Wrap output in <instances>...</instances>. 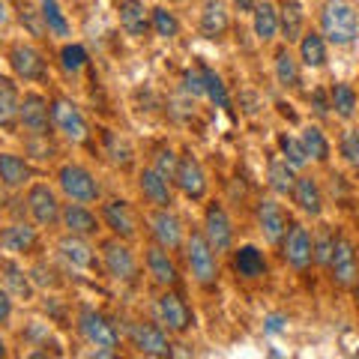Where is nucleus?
I'll list each match as a JSON object with an SVG mask.
<instances>
[{"label": "nucleus", "instance_id": "393cba45", "mask_svg": "<svg viewBox=\"0 0 359 359\" xmlns=\"http://www.w3.org/2000/svg\"><path fill=\"white\" fill-rule=\"evenodd\" d=\"M233 273H237L240 278H249V282L266 276V257H264V252L257 249V245H240V249L233 252Z\"/></svg>", "mask_w": 359, "mask_h": 359}, {"label": "nucleus", "instance_id": "dca6fc26", "mask_svg": "<svg viewBox=\"0 0 359 359\" xmlns=\"http://www.w3.org/2000/svg\"><path fill=\"white\" fill-rule=\"evenodd\" d=\"M150 224H153V237L162 249L174 252L183 245V224L171 212V207H156V212L150 216Z\"/></svg>", "mask_w": 359, "mask_h": 359}, {"label": "nucleus", "instance_id": "ea45409f", "mask_svg": "<svg viewBox=\"0 0 359 359\" xmlns=\"http://www.w3.org/2000/svg\"><path fill=\"white\" fill-rule=\"evenodd\" d=\"M330 102H332V108H335V114L344 117V120H351V117L356 114V93H353L351 84H335Z\"/></svg>", "mask_w": 359, "mask_h": 359}, {"label": "nucleus", "instance_id": "37998d69", "mask_svg": "<svg viewBox=\"0 0 359 359\" xmlns=\"http://www.w3.org/2000/svg\"><path fill=\"white\" fill-rule=\"evenodd\" d=\"M87 48H84V45H78V42H72V45H63V48H60V66H63V69L66 72H81L84 69V66H87Z\"/></svg>", "mask_w": 359, "mask_h": 359}, {"label": "nucleus", "instance_id": "ddd939ff", "mask_svg": "<svg viewBox=\"0 0 359 359\" xmlns=\"http://www.w3.org/2000/svg\"><path fill=\"white\" fill-rule=\"evenodd\" d=\"M48 120H51V108L45 102V96L25 93V99H21V114H18L21 126H25L30 135L42 138V135H48Z\"/></svg>", "mask_w": 359, "mask_h": 359}, {"label": "nucleus", "instance_id": "f257e3e1", "mask_svg": "<svg viewBox=\"0 0 359 359\" xmlns=\"http://www.w3.org/2000/svg\"><path fill=\"white\" fill-rule=\"evenodd\" d=\"M320 27L323 36H327L332 45H351L359 33V21L356 13L347 0H327L320 13Z\"/></svg>", "mask_w": 359, "mask_h": 359}, {"label": "nucleus", "instance_id": "f704fd0d", "mask_svg": "<svg viewBox=\"0 0 359 359\" xmlns=\"http://www.w3.org/2000/svg\"><path fill=\"white\" fill-rule=\"evenodd\" d=\"M282 30L278 27V13L273 9V4H257L255 6V33L261 42L276 39V33Z\"/></svg>", "mask_w": 359, "mask_h": 359}, {"label": "nucleus", "instance_id": "3c124183", "mask_svg": "<svg viewBox=\"0 0 359 359\" xmlns=\"http://www.w3.org/2000/svg\"><path fill=\"white\" fill-rule=\"evenodd\" d=\"M9 318H13V299H9V294L0 287V323H6Z\"/></svg>", "mask_w": 359, "mask_h": 359}, {"label": "nucleus", "instance_id": "603ef678", "mask_svg": "<svg viewBox=\"0 0 359 359\" xmlns=\"http://www.w3.org/2000/svg\"><path fill=\"white\" fill-rule=\"evenodd\" d=\"M285 323H287V320H285V314H269V318H266V332H273V335H276V332H282V330H285Z\"/></svg>", "mask_w": 359, "mask_h": 359}, {"label": "nucleus", "instance_id": "20e7f679", "mask_svg": "<svg viewBox=\"0 0 359 359\" xmlns=\"http://www.w3.org/2000/svg\"><path fill=\"white\" fill-rule=\"evenodd\" d=\"M78 332H81L84 341L93 344L96 351L114 353V347L120 344L117 330L111 327V323H108L99 311H93V309H81V314H78Z\"/></svg>", "mask_w": 359, "mask_h": 359}, {"label": "nucleus", "instance_id": "4be33fe9", "mask_svg": "<svg viewBox=\"0 0 359 359\" xmlns=\"http://www.w3.org/2000/svg\"><path fill=\"white\" fill-rule=\"evenodd\" d=\"M60 222H63V228L75 233V237H93V233L99 231V219L90 212L84 204H66L63 212H60Z\"/></svg>", "mask_w": 359, "mask_h": 359}, {"label": "nucleus", "instance_id": "f8f14e48", "mask_svg": "<svg viewBox=\"0 0 359 359\" xmlns=\"http://www.w3.org/2000/svg\"><path fill=\"white\" fill-rule=\"evenodd\" d=\"M9 66H13V72L18 78H25V81H45V78H48L42 54L36 48H30V45H13V48H9Z\"/></svg>", "mask_w": 359, "mask_h": 359}, {"label": "nucleus", "instance_id": "9d476101", "mask_svg": "<svg viewBox=\"0 0 359 359\" xmlns=\"http://www.w3.org/2000/svg\"><path fill=\"white\" fill-rule=\"evenodd\" d=\"M282 255L294 269H306L311 264V233L302 224L290 222L282 240Z\"/></svg>", "mask_w": 359, "mask_h": 359}, {"label": "nucleus", "instance_id": "5fc2aeb1", "mask_svg": "<svg viewBox=\"0 0 359 359\" xmlns=\"http://www.w3.org/2000/svg\"><path fill=\"white\" fill-rule=\"evenodd\" d=\"M9 21V9H6V0H0V25Z\"/></svg>", "mask_w": 359, "mask_h": 359}, {"label": "nucleus", "instance_id": "f03ea898", "mask_svg": "<svg viewBox=\"0 0 359 359\" xmlns=\"http://www.w3.org/2000/svg\"><path fill=\"white\" fill-rule=\"evenodd\" d=\"M186 261H189V269H192L195 282L204 285V287H212L219 282V261H216V249L210 245L207 233L201 231H192L186 237Z\"/></svg>", "mask_w": 359, "mask_h": 359}, {"label": "nucleus", "instance_id": "864d4df0", "mask_svg": "<svg viewBox=\"0 0 359 359\" xmlns=\"http://www.w3.org/2000/svg\"><path fill=\"white\" fill-rule=\"evenodd\" d=\"M233 4L240 6V13H252V9L257 6V0H233Z\"/></svg>", "mask_w": 359, "mask_h": 359}, {"label": "nucleus", "instance_id": "6ab92c4d", "mask_svg": "<svg viewBox=\"0 0 359 359\" xmlns=\"http://www.w3.org/2000/svg\"><path fill=\"white\" fill-rule=\"evenodd\" d=\"M21 96H18V87L13 78L0 75V132H15L21 123Z\"/></svg>", "mask_w": 359, "mask_h": 359}, {"label": "nucleus", "instance_id": "7c9ffc66", "mask_svg": "<svg viewBox=\"0 0 359 359\" xmlns=\"http://www.w3.org/2000/svg\"><path fill=\"white\" fill-rule=\"evenodd\" d=\"M57 252L69 261L72 266H78V269H90L96 264V257H93V249L84 243V237H75V233H69V237H63L60 243H57Z\"/></svg>", "mask_w": 359, "mask_h": 359}, {"label": "nucleus", "instance_id": "b1692460", "mask_svg": "<svg viewBox=\"0 0 359 359\" xmlns=\"http://www.w3.org/2000/svg\"><path fill=\"white\" fill-rule=\"evenodd\" d=\"M171 180H165L156 168H144L141 177H138V186H141V195L150 201L153 207H171Z\"/></svg>", "mask_w": 359, "mask_h": 359}, {"label": "nucleus", "instance_id": "1a4fd4ad", "mask_svg": "<svg viewBox=\"0 0 359 359\" xmlns=\"http://www.w3.org/2000/svg\"><path fill=\"white\" fill-rule=\"evenodd\" d=\"M132 347L144 356H171V341L156 323H132L129 327Z\"/></svg>", "mask_w": 359, "mask_h": 359}, {"label": "nucleus", "instance_id": "c9c22d12", "mask_svg": "<svg viewBox=\"0 0 359 359\" xmlns=\"http://www.w3.org/2000/svg\"><path fill=\"white\" fill-rule=\"evenodd\" d=\"M201 72H204V90H207V99L216 108L222 111H231V99H228V90H224V81L216 69H210L207 63H201Z\"/></svg>", "mask_w": 359, "mask_h": 359}, {"label": "nucleus", "instance_id": "4c0bfd02", "mask_svg": "<svg viewBox=\"0 0 359 359\" xmlns=\"http://www.w3.org/2000/svg\"><path fill=\"white\" fill-rule=\"evenodd\" d=\"M102 144H105V153H108V159L120 165V168H126L132 162V147L126 141L120 138L117 132H111V129H102Z\"/></svg>", "mask_w": 359, "mask_h": 359}, {"label": "nucleus", "instance_id": "e433bc0d", "mask_svg": "<svg viewBox=\"0 0 359 359\" xmlns=\"http://www.w3.org/2000/svg\"><path fill=\"white\" fill-rule=\"evenodd\" d=\"M276 78H278V84L287 87V90L299 87V63L287 48H282L276 54Z\"/></svg>", "mask_w": 359, "mask_h": 359}, {"label": "nucleus", "instance_id": "c85d7f7f", "mask_svg": "<svg viewBox=\"0 0 359 359\" xmlns=\"http://www.w3.org/2000/svg\"><path fill=\"white\" fill-rule=\"evenodd\" d=\"M299 60L309 66V69H320L327 63V36L323 33H302L299 36Z\"/></svg>", "mask_w": 359, "mask_h": 359}, {"label": "nucleus", "instance_id": "8fccbe9b", "mask_svg": "<svg viewBox=\"0 0 359 359\" xmlns=\"http://www.w3.org/2000/svg\"><path fill=\"white\" fill-rule=\"evenodd\" d=\"M311 105H314V114H318V117H327L330 108H332V102H327V93H323L320 87L311 93Z\"/></svg>", "mask_w": 359, "mask_h": 359}, {"label": "nucleus", "instance_id": "6e6552de", "mask_svg": "<svg viewBox=\"0 0 359 359\" xmlns=\"http://www.w3.org/2000/svg\"><path fill=\"white\" fill-rule=\"evenodd\" d=\"M174 183L180 186V192H183L189 201H201L207 195V174H204V168H201V162L192 153L180 156V168H177Z\"/></svg>", "mask_w": 359, "mask_h": 359}, {"label": "nucleus", "instance_id": "09e8293b", "mask_svg": "<svg viewBox=\"0 0 359 359\" xmlns=\"http://www.w3.org/2000/svg\"><path fill=\"white\" fill-rule=\"evenodd\" d=\"M42 18V13H30V9H25V13H21V25H25L33 36H42V33H48L45 30V21H39Z\"/></svg>", "mask_w": 359, "mask_h": 359}, {"label": "nucleus", "instance_id": "2f4dec72", "mask_svg": "<svg viewBox=\"0 0 359 359\" xmlns=\"http://www.w3.org/2000/svg\"><path fill=\"white\" fill-rule=\"evenodd\" d=\"M39 13H42V21H45V30H48V36H72V25L69 18L63 15V9L57 0H39Z\"/></svg>", "mask_w": 359, "mask_h": 359}, {"label": "nucleus", "instance_id": "f3484780", "mask_svg": "<svg viewBox=\"0 0 359 359\" xmlns=\"http://www.w3.org/2000/svg\"><path fill=\"white\" fill-rule=\"evenodd\" d=\"M117 15H120V27L135 39H141L153 27V15L141 0H117Z\"/></svg>", "mask_w": 359, "mask_h": 359}, {"label": "nucleus", "instance_id": "aec40b11", "mask_svg": "<svg viewBox=\"0 0 359 359\" xmlns=\"http://www.w3.org/2000/svg\"><path fill=\"white\" fill-rule=\"evenodd\" d=\"M39 243V233L36 228H30V224H9V228L0 231V249L9 252V255H25V252H33Z\"/></svg>", "mask_w": 359, "mask_h": 359}, {"label": "nucleus", "instance_id": "5701e85b", "mask_svg": "<svg viewBox=\"0 0 359 359\" xmlns=\"http://www.w3.org/2000/svg\"><path fill=\"white\" fill-rule=\"evenodd\" d=\"M102 219H105L108 228L114 231V237H123V240L135 237V212L126 201H117V198L108 201L102 207Z\"/></svg>", "mask_w": 359, "mask_h": 359}, {"label": "nucleus", "instance_id": "473e14b6", "mask_svg": "<svg viewBox=\"0 0 359 359\" xmlns=\"http://www.w3.org/2000/svg\"><path fill=\"white\" fill-rule=\"evenodd\" d=\"M266 177H269V186H273L278 195H290V192H294L297 174H294V165H290L287 159H278V156H273L269 165H266Z\"/></svg>", "mask_w": 359, "mask_h": 359}, {"label": "nucleus", "instance_id": "a211bd4d", "mask_svg": "<svg viewBox=\"0 0 359 359\" xmlns=\"http://www.w3.org/2000/svg\"><path fill=\"white\" fill-rule=\"evenodd\" d=\"M156 309H159V320L168 332H186L192 327V311L177 294H162Z\"/></svg>", "mask_w": 359, "mask_h": 359}, {"label": "nucleus", "instance_id": "a878e982", "mask_svg": "<svg viewBox=\"0 0 359 359\" xmlns=\"http://www.w3.org/2000/svg\"><path fill=\"white\" fill-rule=\"evenodd\" d=\"M290 198H294V204L306 212V216H320L323 198H320V186H318V180L314 177H297Z\"/></svg>", "mask_w": 359, "mask_h": 359}, {"label": "nucleus", "instance_id": "c03bdc74", "mask_svg": "<svg viewBox=\"0 0 359 359\" xmlns=\"http://www.w3.org/2000/svg\"><path fill=\"white\" fill-rule=\"evenodd\" d=\"M278 150H282L285 159L294 165V168H302L309 162V153L302 147V138H290V135H278Z\"/></svg>", "mask_w": 359, "mask_h": 359}, {"label": "nucleus", "instance_id": "2eb2a0df", "mask_svg": "<svg viewBox=\"0 0 359 359\" xmlns=\"http://www.w3.org/2000/svg\"><path fill=\"white\" fill-rule=\"evenodd\" d=\"M204 233L210 245L216 252H228L231 243H233V224L228 219V212H224V207L219 204H210L207 212H204Z\"/></svg>", "mask_w": 359, "mask_h": 359}, {"label": "nucleus", "instance_id": "49530a36", "mask_svg": "<svg viewBox=\"0 0 359 359\" xmlns=\"http://www.w3.org/2000/svg\"><path fill=\"white\" fill-rule=\"evenodd\" d=\"M156 171H159L165 180H174L177 177V168H180V156L174 153V150H168V147H162L159 153H156Z\"/></svg>", "mask_w": 359, "mask_h": 359}, {"label": "nucleus", "instance_id": "bb28decb", "mask_svg": "<svg viewBox=\"0 0 359 359\" xmlns=\"http://www.w3.org/2000/svg\"><path fill=\"white\" fill-rule=\"evenodd\" d=\"M33 177V168L15 153H0V186L18 189Z\"/></svg>", "mask_w": 359, "mask_h": 359}, {"label": "nucleus", "instance_id": "79ce46f5", "mask_svg": "<svg viewBox=\"0 0 359 359\" xmlns=\"http://www.w3.org/2000/svg\"><path fill=\"white\" fill-rule=\"evenodd\" d=\"M153 30H156V36H162V39H174L177 33H180V21L174 13H168L165 6H156L153 9Z\"/></svg>", "mask_w": 359, "mask_h": 359}, {"label": "nucleus", "instance_id": "6e6d98bb", "mask_svg": "<svg viewBox=\"0 0 359 359\" xmlns=\"http://www.w3.org/2000/svg\"><path fill=\"white\" fill-rule=\"evenodd\" d=\"M0 356H6V341L0 339Z\"/></svg>", "mask_w": 359, "mask_h": 359}, {"label": "nucleus", "instance_id": "9b49d317", "mask_svg": "<svg viewBox=\"0 0 359 359\" xmlns=\"http://www.w3.org/2000/svg\"><path fill=\"white\" fill-rule=\"evenodd\" d=\"M257 228H261L264 240L273 243V245H278V243L285 240L287 216H285V210H282V204H278V201H273V198L257 201Z\"/></svg>", "mask_w": 359, "mask_h": 359}, {"label": "nucleus", "instance_id": "72a5a7b5", "mask_svg": "<svg viewBox=\"0 0 359 359\" xmlns=\"http://www.w3.org/2000/svg\"><path fill=\"white\" fill-rule=\"evenodd\" d=\"M0 276H4V285L13 290L15 297H25V299H30L33 297V285H30V278H27V273L21 269L15 261H0Z\"/></svg>", "mask_w": 359, "mask_h": 359}, {"label": "nucleus", "instance_id": "cd10ccee", "mask_svg": "<svg viewBox=\"0 0 359 359\" xmlns=\"http://www.w3.org/2000/svg\"><path fill=\"white\" fill-rule=\"evenodd\" d=\"M231 27V18L224 13V4L222 0H207L204 13H201V33L207 39H222Z\"/></svg>", "mask_w": 359, "mask_h": 359}, {"label": "nucleus", "instance_id": "a19ab883", "mask_svg": "<svg viewBox=\"0 0 359 359\" xmlns=\"http://www.w3.org/2000/svg\"><path fill=\"white\" fill-rule=\"evenodd\" d=\"M332 249H335V233H332L330 224H323L320 233L311 240V261H314V264H320V266H330Z\"/></svg>", "mask_w": 359, "mask_h": 359}, {"label": "nucleus", "instance_id": "a18cd8bd", "mask_svg": "<svg viewBox=\"0 0 359 359\" xmlns=\"http://www.w3.org/2000/svg\"><path fill=\"white\" fill-rule=\"evenodd\" d=\"M339 150H341V156H344L347 165L359 168V132H356V129H344V132H341Z\"/></svg>", "mask_w": 359, "mask_h": 359}, {"label": "nucleus", "instance_id": "412c9836", "mask_svg": "<svg viewBox=\"0 0 359 359\" xmlns=\"http://www.w3.org/2000/svg\"><path fill=\"white\" fill-rule=\"evenodd\" d=\"M147 273L153 276L156 285H165L171 287L180 282V273H177V264L171 261V255H168V249H162L159 243L150 245L147 249Z\"/></svg>", "mask_w": 359, "mask_h": 359}, {"label": "nucleus", "instance_id": "c756f323", "mask_svg": "<svg viewBox=\"0 0 359 359\" xmlns=\"http://www.w3.org/2000/svg\"><path fill=\"white\" fill-rule=\"evenodd\" d=\"M302 25H306V13H302L299 0H282L278 9V27H282L287 42H297L302 36Z\"/></svg>", "mask_w": 359, "mask_h": 359}, {"label": "nucleus", "instance_id": "423d86ee", "mask_svg": "<svg viewBox=\"0 0 359 359\" xmlns=\"http://www.w3.org/2000/svg\"><path fill=\"white\" fill-rule=\"evenodd\" d=\"M330 273H332V282L341 285V287H351L359 276V261H356V249L347 237H335V249L330 257Z\"/></svg>", "mask_w": 359, "mask_h": 359}, {"label": "nucleus", "instance_id": "58836bf2", "mask_svg": "<svg viewBox=\"0 0 359 359\" xmlns=\"http://www.w3.org/2000/svg\"><path fill=\"white\" fill-rule=\"evenodd\" d=\"M302 147H306V153L311 156V159H318V162L330 159V141L323 138V132L318 126H306V129H302Z\"/></svg>", "mask_w": 359, "mask_h": 359}, {"label": "nucleus", "instance_id": "de8ad7c7", "mask_svg": "<svg viewBox=\"0 0 359 359\" xmlns=\"http://www.w3.org/2000/svg\"><path fill=\"white\" fill-rule=\"evenodd\" d=\"M183 87H186V93H192V96H207V90H204V72H201V66H195V69H189L183 75Z\"/></svg>", "mask_w": 359, "mask_h": 359}, {"label": "nucleus", "instance_id": "0eeeda50", "mask_svg": "<svg viewBox=\"0 0 359 359\" xmlns=\"http://www.w3.org/2000/svg\"><path fill=\"white\" fill-rule=\"evenodd\" d=\"M27 210H30V216L36 219L39 228H54V224L60 222V204H57V195L51 192L45 183H36V186H30V192H27Z\"/></svg>", "mask_w": 359, "mask_h": 359}, {"label": "nucleus", "instance_id": "7ed1b4c3", "mask_svg": "<svg viewBox=\"0 0 359 359\" xmlns=\"http://www.w3.org/2000/svg\"><path fill=\"white\" fill-rule=\"evenodd\" d=\"M57 183L63 189V195L69 201H78V204H93L99 198V183L96 177L87 171L84 165H60L57 171Z\"/></svg>", "mask_w": 359, "mask_h": 359}, {"label": "nucleus", "instance_id": "4468645a", "mask_svg": "<svg viewBox=\"0 0 359 359\" xmlns=\"http://www.w3.org/2000/svg\"><path fill=\"white\" fill-rule=\"evenodd\" d=\"M102 261H105V269L111 278H120V282H129L135 278V255L129 252V245H123L120 237L102 243Z\"/></svg>", "mask_w": 359, "mask_h": 359}, {"label": "nucleus", "instance_id": "39448f33", "mask_svg": "<svg viewBox=\"0 0 359 359\" xmlns=\"http://www.w3.org/2000/svg\"><path fill=\"white\" fill-rule=\"evenodd\" d=\"M51 123L57 126V132L66 141H72V144L87 141V120L81 117V111H78L69 99H54L51 102Z\"/></svg>", "mask_w": 359, "mask_h": 359}]
</instances>
